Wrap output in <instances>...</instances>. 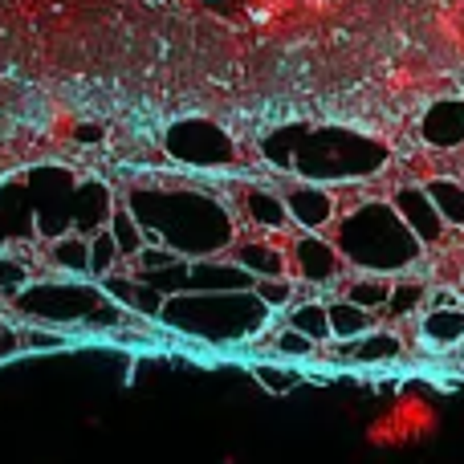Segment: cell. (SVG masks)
Instances as JSON below:
<instances>
[{
	"label": "cell",
	"instance_id": "1",
	"mask_svg": "<svg viewBox=\"0 0 464 464\" xmlns=\"http://www.w3.org/2000/svg\"><path fill=\"white\" fill-rule=\"evenodd\" d=\"M127 208L151 245L179 256H225L237 245V212L204 188L135 184L127 188Z\"/></svg>",
	"mask_w": 464,
	"mask_h": 464
},
{
	"label": "cell",
	"instance_id": "2",
	"mask_svg": "<svg viewBox=\"0 0 464 464\" xmlns=\"http://www.w3.org/2000/svg\"><path fill=\"white\" fill-rule=\"evenodd\" d=\"M265 163L305 184H362L392 163V147L351 127H277L261 139Z\"/></svg>",
	"mask_w": 464,
	"mask_h": 464
},
{
	"label": "cell",
	"instance_id": "3",
	"mask_svg": "<svg viewBox=\"0 0 464 464\" xmlns=\"http://www.w3.org/2000/svg\"><path fill=\"white\" fill-rule=\"evenodd\" d=\"M330 240L338 245L346 269L354 273H383V277H400V273L416 269L424 245L420 237L403 225L392 200H359L351 208L338 212L330 225Z\"/></svg>",
	"mask_w": 464,
	"mask_h": 464
},
{
	"label": "cell",
	"instance_id": "4",
	"mask_svg": "<svg viewBox=\"0 0 464 464\" xmlns=\"http://www.w3.org/2000/svg\"><path fill=\"white\" fill-rule=\"evenodd\" d=\"M277 314L253 289H225V294H176L163 302L160 326L192 338L204 346H240L256 343L273 326Z\"/></svg>",
	"mask_w": 464,
	"mask_h": 464
},
{
	"label": "cell",
	"instance_id": "5",
	"mask_svg": "<svg viewBox=\"0 0 464 464\" xmlns=\"http://www.w3.org/2000/svg\"><path fill=\"white\" fill-rule=\"evenodd\" d=\"M16 314H24L37 326H53V330H94L106 326L114 330L122 318H130L98 281L90 277H33L21 294L13 297Z\"/></svg>",
	"mask_w": 464,
	"mask_h": 464
},
{
	"label": "cell",
	"instance_id": "6",
	"mask_svg": "<svg viewBox=\"0 0 464 464\" xmlns=\"http://www.w3.org/2000/svg\"><path fill=\"white\" fill-rule=\"evenodd\" d=\"M367 444L375 452H400V449H420V444L440 436V403L432 400L424 383H403L383 408L371 416L367 424Z\"/></svg>",
	"mask_w": 464,
	"mask_h": 464
},
{
	"label": "cell",
	"instance_id": "7",
	"mask_svg": "<svg viewBox=\"0 0 464 464\" xmlns=\"http://www.w3.org/2000/svg\"><path fill=\"white\" fill-rule=\"evenodd\" d=\"M163 155L179 168L192 171H228L237 168L240 147L220 122L192 114V119H176L163 135Z\"/></svg>",
	"mask_w": 464,
	"mask_h": 464
},
{
	"label": "cell",
	"instance_id": "8",
	"mask_svg": "<svg viewBox=\"0 0 464 464\" xmlns=\"http://www.w3.org/2000/svg\"><path fill=\"white\" fill-rule=\"evenodd\" d=\"M285 253H289V277L305 289H330L346 273L338 245L330 237H322V232H294L285 240Z\"/></svg>",
	"mask_w": 464,
	"mask_h": 464
},
{
	"label": "cell",
	"instance_id": "9",
	"mask_svg": "<svg viewBox=\"0 0 464 464\" xmlns=\"http://www.w3.org/2000/svg\"><path fill=\"white\" fill-rule=\"evenodd\" d=\"M281 196H285V208H289V225L297 232H322L338 220V196L330 192L326 184H305V179H297V184H289Z\"/></svg>",
	"mask_w": 464,
	"mask_h": 464
},
{
	"label": "cell",
	"instance_id": "10",
	"mask_svg": "<svg viewBox=\"0 0 464 464\" xmlns=\"http://www.w3.org/2000/svg\"><path fill=\"white\" fill-rule=\"evenodd\" d=\"M237 208H240V217H245L256 232H265V237H285V232L294 228V225H289L285 196L273 192V188L240 184L237 188Z\"/></svg>",
	"mask_w": 464,
	"mask_h": 464
},
{
	"label": "cell",
	"instance_id": "11",
	"mask_svg": "<svg viewBox=\"0 0 464 464\" xmlns=\"http://www.w3.org/2000/svg\"><path fill=\"white\" fill-rule=\"evenodd\" d=\"M392 204H395V212L403 217V225H408L420 237V245H424V248H432V245H440V240H444V228H449V225H444L440 208H436L432 196H428L420 184L395 188Z\"/></svg>",
	"mask_w": 464,
	"mask_h": 464
},
{
	"label": "cell",
	"instance_id": "12",
	"mask_svg": "<svg viewBox=\"0 0 464 464\" xmlns=\"http://www.w3.org/2000/svg\"><path fill=\"white\" fill-rule=\"evenodd\" d=\"M225 256H228V261H237L245 273H253L256 281L289 277L285 240H273V237H265V232H256V237H237V245H232Z\"/></svg>",
	"mask_w": 464,
	"mask_h": 464
},
{
	"label": "cell",
	"instance_id": "13",
	"mask_svg": "<svg viewBox=\"0 0 464 464\" xmlns=\"http://www.w3.org/2000/svg\"><path fill=\"white\" fill-rule=\"evenodd\" d=\"M98 285H102L130 318H143V322H160V310H163V302H168L160 289L147 285L143 277H135V273H127V269L106 277V281H98Z\"/></svg>",
	"mask_w": 464,
	"mask_h": 464
},
{
	"label": "cell",
	"instance_id": "14",
	"mask_svg": "<svg viewBox=\"0 0 464 464\" xmlns=\"http://www.w3.org/2000/svg\"><path fill=\"white\" fill-rule=\"evenodd\" d=\"M420 139L436 151H452L464 143V98H440L420 119Z\"/></svg>",
	"mask_w": 464,
	"mask_h": 464
},
{
	"label": "cell",
	"instance_id": "15",
	"mask_svg": "<svg viewBox=\"0 0 464 464\" xmlns=\"http://www.w3.org/2000/svg\"><path fill=\"white\" fill-rule=\"evenodd\" d=\"M403 354V343L392 334V330H371L362 338H351V343L334 346V359L343 362H359V367H379V362H395Z\"/></svg>",
	"mask_w": 464,
	"mask_h": 464
},
{
	"label": "cell",
	"instance_id": "16",
	"mask_svg": "<svg viewBox=\"0 0 464 464\" xmlns=\"http://www.w3.org/2000/svg\"><path fill=\"white\" fill-rule=\"evenodd\" d=\"M49 265L62 277H90V237H82V232H57L49 240Z\"/></svg>",
	"mask_w": 464,
	"mask_h": 464
},
{
	"label": "cell",
	"instance_id": "17",
	"mask_svg": "<svg viewBox=\"0 0 464 464\" xmlns=\"http://www.w3.org/2000/svg\"><path fill=\"white\" fill-rule=\"evenodd\" d=\"M285 326L302 330V334H305V338H314L318 346L334 343V334H330L326 302H318V297H297V302L285 310Z\"/></svg>",
	"mask_w": 464,
	"mask_h": 464
},
{
	"label": "cell",
	"instance_id": "18",
	"mask_svg": "<svg viewBox=\"0 0 464 464\" xmlns=\"http://www.w3.org/2000/svg\"><path fill=\"white\" fill-rule=\"evenodd\" d=\"M326 314H330V334H334V343H351V338H362L375 330V314L346 302V297L326 302Z\"/></svg>",
	"mask_w": 464,
	"mask_h": 464
},
{
	"label": "cell",
	"instance_id": "19",
	"mask_svg": "<svg viewBox=\"0 0 464 464\" xmlns=\"http://www.w3.org/2000/svg\"><path fill=\"white\" fill-rule=\"evenodd\" d=\"M392 285H395V277H383V273H354L351 281H343V297L371 314H383Z\"/></svg>",
	"mask_w": 464,
	"mask_h": 464
},
{
	"label": "cell",
	"instance_id": "20",
	"mask_svg": "<svg viewBox=\"0 0 464 464\" xmlns=\"http://www.w3.org/2000/svg\"><path fill=\"white\" fill-rule=\"evenodd\" d=\"M106 232L114 237V245H119V253H122V261H135L139 253H143L151 240H147V232L143 225L135 220V212L127 208V200H119L114 204V212H111V220H106Z\"/></svg>",
	"mask_w": 464,
	"mask_h": 464
},
{
	"label": "cell",
	"instance_id": "21",
	"mask_svg": "<svg viewBox=\"0 0 464 464\" xmlns=\"http://www.w3.org/2000/svg\"><path fill=\"white\" fill-rule=\"evenodd\" d=\"M256 343H265L273 354H277V359H294V362L297 359H314V354L322 351L314 338H305L302 330H294V326H269L261 338H256Z\"/></svg>",
	"mask_w": 464,
	"mask_h": 464
},
{
	"label": "cell",
	"instance_id": "22",
	"mask_svg": "<svg viewBox=\"0 0 464 464\" xmlns=\"http://www.w3.org/2000/svg\"><path fill=\"white\" fill-rule=\"evenodd\" d=\"M420 334L432 346L464 343V305H457V310H428L424 322H420Z\"/></svg>",
	"mask_w": 464,
	"mask_h": 464
},
{
	"label": "cell",
	"instance_id": "23",
	"mask_svg": "<svg viewBox=\"0 0 464 464\" xmlns=\"http://www.w3.org/2000/svg\"><path fill=\"white\" fill-rule=\"evenodd\" d=\"M122 253L119 245H114V237L106 228H98L94 237H90V281H106L114 277V273H122Z\"/></svg>",
	"mask_w": 464,
	"mask_h": 464
},
{
	"label": "cell",
	"instance_id": "24",
	"mask_svg": "<svg viewBox=\"0 0 464 464\" xmlns=\"http://www.w3.org/2000/svg\"><path fill=\"white\" fill-rule=\"evenodd\" d=\"M424 297H428V285H424V281H416V277H395L392 297H387L383 314H387L392 322H403V318H411V314L424 305Z\"/></svg>",
	"mask_w": 464,
	"mask_h": 464
},
{
	"label": "cell",
	"instance_id": "25",
	"mask_svg": "<svg viewBox=\"0 0 464 464\" xmlns=\"http://www.w3.org/2000/svg\"><path fill=\"white\" fill-rule=\"evenodd\" d=\"M424 192L432 196V204L440 208L444 225L464 228V184H457V179H428Z\"/></svg>",
	"mask_w": 464,
	"mask_h": 464
},
{
	"label": "cell",
	"instance_id": "26",
	"mask_svg": "<svg viewBox=\"0 0 464 464\" xmlns=\"http://www.w3.org/2000/svg\"><path fill=\"white\" fill-rule=\"evenodd\" d=\"M253 379L265 387V395H289L305 383V371L289 367V362H253Z\"/></svg>",
	"mask_w": 464,
	"mask_h": 464
},
{
	"label": "cell",
	"instance_id": "27",
	"mask_svg": "<svg viewBox=\"0 0 464 464\" xmlns=\"http://www.w3.org/2000/svg\"><path fill=\"white\" fill-rule=\"evenodd\" d=\"M253 294L261 297L273 314H285L289 305L297 302V281L294 277H265V281H256L253 285Z\"/></svg>",
	"mask_w": 464,
	"mask_h": 464
},
{
	"label": "cell",
	"instance_id": "28",
	"mask_svg": "<svg viewBox=\"0 0 464 464\" xmlns=\"http://www.w3.org/2000/svg\"><path fill=\"white\" fill-rule=\"evenodd\" d=\"M73 343V334L65 330H53V326H21V351H65Z\"/></svg>",
	"mask_w": 464,
	"mask_h": 464
},
{
	"label": "cell",
	"instance_id": "29",
	"mask_svg": "<svg viewBox=\"0 0 464 464\" xmlns=\"http://www.w3.org/2000/svg\"><path fill=\"white\" fill-rule=\"evenodd\" d=\"M29 281H33V265H24V261H16V256L0 253V297H5V302H13V297L21 294Z\"/></svg>",
	"mask_w": 464,
	"mask_h": 464
},
{
	"label": "cell",
	"instance_id": "30",
	"mask_svg": "<svg viewBox=\"0 0 464 464\" xmlns=\"http://www.w3.org/2000/svg\"><path fill=\"white\" fill-rule=\"evenodd\" d=\"M21 354V326H13L8 318H0V362Z\"/></svg>",
	"mask_w": 464,
	"mask_h": 464
},
{
	"label": "cell",
	"instance_id": "31",
	"mask_svg": "<svg viewBox=\"0 0 464 464\" xmlns=\"http://www.w3.org/2000/svg\"><path fill=\"white\" fill-rule=\"evenodd\" d=\"M457 294H452V289H436L432 294V310H457Z\"/></svg>",
	"mask_w": 464,
	"mask_h": 464
}]
</instances>
